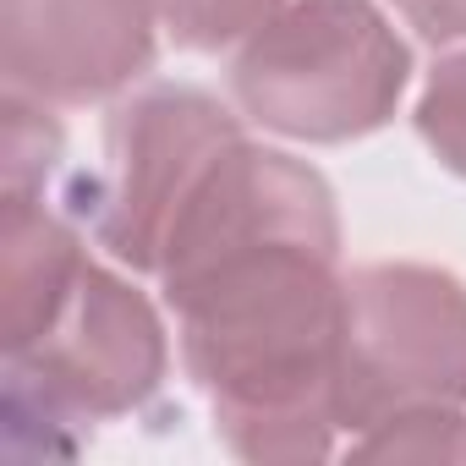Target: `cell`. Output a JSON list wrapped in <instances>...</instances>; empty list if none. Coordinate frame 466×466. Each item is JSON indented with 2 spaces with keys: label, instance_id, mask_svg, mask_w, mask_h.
<instances>
[{
  "label": "cell",
  "instance_id": "obj_7",
  "mask_svg": "<svg viewBox=\"0 0 466 466\" xmlns=\"http://www.w3.org/2000/svg\"><path fill=\"white\" fill-rule=\"evenodd\" d=\"M88 258L77 230L45 208V198L0 192V346L6 357L28 351L50 319L66 308Z\"/></svg>",
  "mask_w": 466,
  "mask_h": 466
},
{
  "label": "cell",
  "instance_id": "obj_12",
  "mask_svg": "<svg viewBox=\"0 0 466 466\" xmlns=\"http://www.w3.org/2000/svg\"><path fill=\"white\" fill-rule=\"evenodd\" d=\"M395 12L433 45L466 39V0H395Z\"/></svg>",
  "mask_w": 466,
  "mask_h": 466
},
{
  "label": "cell",
  "instance_id": "obj_10",
  "mask_svg": "<svg viewBox=\"0 0 466 466\" xmlns=\"http://www.w3.org/2000/svg\"><path fill=\"white\" fill-rule=\"evenodd\" d=\"M351 450L379 455V461H466V417L455 406L400 411V417H384L379 428L357 433Z\"/></svg>",
  "mask_w": 466,
  "mask_h": 466
},
{
  "label": "cell",
  "instance_id": "obj_1",
  "mask_svg": "<svg viewBox=\"0 0 466 466\" xmlns=\"http://www.w3.org/2000/svg\"><path fill=\"white\" fill-rule=\"evenodd\" d=\"M340 248L313 237H242L159 269L181 324L187 379L242 461H319L335 450L346 280Z\"/></svg>",
  "mask_w": 466,
  "mask_h": 466
},
{
  "label": "cell",
  "instance_id": "obj_3",
  "mask_svg": "<svg viewBox=\"0 0 466 466\" xmlns=\"http://www.w3.org/2000/svg\"><path fill=\"white\" fill-rule=\"evenodd\" d=\"M422 406H466V286L428 264H368L346 280L340 428L357 439Z\"/></svg>",
  "mask_w": 466,
  "mask_h": 466
},
{
  "label": "cell",
  "instance_id": "obj_4",
  "mask_svg": "<svg viewBox=\"0 0 466 466\" xmlns=\"http://www.w3.org/2000/svg\"><path fill=\"white\" fill-rule=\"evenodd\" d=\"M170 346L143 291L88 258L66 308L50 329L6 357V417L12 428H88L148 406L165 384Z\"/></svg>",
  "mask_w": 466,
  "mask_h": 466
},
{
  "label": "cell",
  "instance_id": "obj_9",
  "mask_svg": "<svg viewBox=\"0 0 466 466\" xmlns=\"http://www.w3.org/2000/svg\"><path fill=\"white\" fill-rule=\"evenodd\" d=\"M154 6L181 50H230L248 45L286 0H154Z\"/></svg>",
  "mask_w": 466,
  "mask_h": 466
},
{
  "label": "cell",
  "instance_id": "obj_2",
  "mask_svg": "<svg viewBox=\"0 0 466 466\" xmlns=\"http://www.w3.org/2000/svg\"><path fill=\"white\" fill-rule=\"evenodd\" d=\"M411 77V50L373 0H286L230 61L242 116L297 143L379 132Z\"/></svg>",
  "mask_w": 466,
  "mask_h": 466
},
{
  "label": "cell",
  "instance_id": "obj_6",
  "mask_svg": "<svg viewBox=\"0 0 466 466\" xmlns=\"http://www.w3.org/2000/svg\"><path fill=\"white\" fill-rule=\"evenodd\" d=\"M159 28L154 0H0V72L45 105L110 99L148 72Z\"/></svg>",
  "mask_w": 466,
  "mask_h": 466
},
{
  "label": "cell",
  "instance_id": "obj_11",
  "mask_svg": "<svg viewBox=\"0 0 466 466\" xmlns=\"http://www.w3.org/2000/svg\"><path fill=\"white\" fill-rule=\"evenodd\" d=\"M417 132L455 176H466V50L433 66L417 99Z\"/></svg>",
  "mask_w": 466,
  "mask_h": 466
},
{
  "label": "cell",
  "instance_id": "obj_5",
  "mask_svg": "<svg viewBox=\"0 0 466 466\" xmlns=\"http://www.w3.org/2000/svg\"><path fill=\"white\" fill-rule=\"evenodd\" d=\"M230 143H242V127L203 88L154 83L121 99L105 121V159L88 187L99 248L132 269L159 275L181 208Z\"/></svg>",
  "mask_w": 466,
  "mask_h": 466
},
{
  "label": "cell",
  "instance_id": "obj_8",
  "mask_svg": "<svg viewBox=\"0 0 466 466\" xmlns=\"http://www.w3.org/2000/svg\"><path fill=\"white\" fill-rule=\"evenodd\" d=\"M61 159V127L45 99L6 88V143H0V192L6 198H45V181Z\"/></svg>",
  "mask_w": 466,
  "mask_h": 466
}]
</instances>
